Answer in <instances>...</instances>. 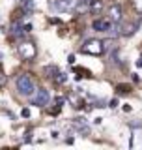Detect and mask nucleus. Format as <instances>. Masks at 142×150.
Masks as SVG:
<instances>
[{"label":"nucleus","instance_id":"1","mask_svg":"<svg viewBox=\"0 0 142 150\" xmlns=\"http://www.w3.org/2000/svg\"><path fill=\"white\" fill-rule=\"evenodd\" d=\"M15 84H17V90H19V94H21V96H32V94H34V90H36L34 81H32L28 75H19L17 81H15Z\"/></svg>","mask_w":142,"mask_h":150},{"label":"nucleus","instance_id":"2","mask_svg":"<svg viewBox=\"0 0 142 150\" xmlns=\"http://www.w3.org/2000/svg\"><path fill=\"white\" fill-rule=\"evenodd\" d=\"M82 53H86V54H93V56H97V54H101L103 51H105V45H103V41H99V40H88L86 43L82 45Z\"/></svg>","mask_w":142,"mask_h":150},{"label":"nucleus","instance_id":"3","mask_svg":"<svg viewBox=\"0 0 142 150\" xmlns=\"http://www.w3.org/2000/svg\"><path fill=\"white\" fill-rule=\"evenodd\" d=\"M107 19L112 23V25H116V23H120L122 21V15H124V11H122V6L120 4H112L110 8L107 9Z\"/></svg>","mask_w":142,"mask_h":150},{"label":"nucleus","instance_id":"4","mask_svg":"<svg viewBox=\"0 0 142 150\" xmlns=\"http://www.w3.org/2000/svg\"><path fill=\"white\" fill-rule=\"evenodd\" d=\"M49 101H51V96H49V92H47L45 88H39V90H37V94L34 96V100H32V105L45 107V105H49Z\"/></svg>","mask_w":142,"mask_h":150},{"label":"nucleus","instance_id":"5","mask_svg":"<svg viewBox=\"0 0 142 150\" xmlns=\"http://www.w3.org/2000/svg\"><path fill=\"white\" fill-rule=\"evenodd\" d=\"M77 2L79 0H54V8L58 11H69L77 6Z\"/></svg>","mask_w":142,"mask_h":150},{"label":"nucleus","instance_id":"6","mask_svg":"<svg viewBox=\"0 0 142 150\" xmlns=\"http://www.w3.org/2000/svg\"><path fill=\"white\" fill-rule=\"evenodd\" d=\"M110 28H112V23L108 19H96L93 21V30L97 32H108Z\"/></svg>","mask_w":142,"mask_h":150},{"label":"nucleus","instance_id":"7","mask_svg":"<svg viewBox=\"0 0 142 150\" xmlns=\"http://www.w3.org/2000/svg\"><path fill=\"white\" fill-rule=\"evenodd\" d=\"M136 28H138V23H127V25L122 26V36H133L136 32Z\"/></svg>","mask_w":142,"mask_h":150},{"label":"nucleus","instance_id":"8","mask_svg":"<svg viewBox=\"0 0 142 150\" xmlns=\"http://www.w3.org/2000/svg\"><path fill=\"white\" fill-rule=\"evenodd\" d=\"M21 54L25 56V58H34V54H36V51H34V45H30V43H25V45H21Z\"/></svg>","mask_w":142,"mask_h":150},{"label":"nucleus","instance_id":"9","mask_svg":"<svg viewBox=\"0 0 142 150\" xmlns=\"http://www.w3.org/2000/svg\"><path fill=\"white\" fill-rule=\"evenodd\" d=\"M90 11H92V15H99L103 11V0H92L90 2Z\"/></svg>","mask_w":142,"mask_h":150},{"label":"nucleus","instance_id":"10","mask_svg":"<svg viewBox=\"0 0 142 150\" xmlns=\"http://www.w3.org/2000/svg\"><path fill=\"white\" fill-rule=\"evenodd\" d=\"M45 71H47V77H49V79H54L56 75H58V69H56L54 66H47Z\"/></svg>","mask_w":142,"mask_h":150},{"label":"nucleus","instance_id":"11","mask_svg":"<svg viewBox=\"0 0 142 150\" xmlns=\"http://www.w3.org/2000/svg\"><path fill=\"white\" fill-rule=\"evenodd\" d=\"M8 84V75L2 71V69H0V88H4Z\"/></svg>","mask_w":142,"mask_h":150},{"label":"nucleus","instance_id":"12","mask_svg":"<svg viewBox=\"0 0 142 150\" xmlns=\"http://www.w3.org/2000/svg\"><path fill=\"white\" fill-rule=\"evenodd\" d=\"M118 88H120V92H129V86H125V84H120Z\"/></svg>","mask_w":142,"mask_h":150},{"label":"nucleus","instance_id":"13","mask_svg":"<svg viewBox=\"0 0 142 150\" xmlns=\"http://www.w3.org/2000/svg\"><path fill=\"white\" fill-rule=\"evenodd\" d=\"M116 105H118V100H112L110 103H108V107H112V109H114V107H116Z\"/></svg>","mask_w":142,"mask_h":150}]
</instances>
